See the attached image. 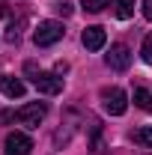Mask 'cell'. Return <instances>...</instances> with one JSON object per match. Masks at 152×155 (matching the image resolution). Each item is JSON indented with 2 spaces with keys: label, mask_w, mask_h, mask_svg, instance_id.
Returning <instances> with one entry per match:
<instances>
[{
  "label": "cell",
  "mask_w": 152,
  "mask_h": 155,
  "mask_svg": "<svg viewBox=\"0 0 152 155\" xmlns=\"http://www.w3.org/2000/svg\"><path fill=\"white\" fill-rule=\"evenodd\" d=\"M63 36H66V30H63V24H60V21H39V27L33 30V42H36L39 48L57 45Z\"/></svg>",
  "instance_id": "1"
},
{
  "label": "cell",
  "mask_w": 152,
  "mask_h": 155,
  "mask_svg": "<svg viewBox=\"0 0 152 155\" xmlns=\"http://www.w3.org/2000/svg\"><path fill=\"white\" fill-rule=\"evenodd\" d=\"M101 104L111 116H122L125 107H128V96L119 90V87H104L101 90Z\"/></svg>",
  "instance_id": "2"
},
{
  "label": "cell",
  "mask_w": 152,
  "mask_h": 155,
  "mask_svg": "<svg viewBox=\"0 0 152 155\" xmlns=\"http://www.w3.org/2000/svg\"><path fill=\"white\" fill-rule=\"evenodd\" d=\"M45 114H48L45 101H30V104H24V107L15 110V119L21 125H27V128H39V122L45 119Z\"/></svg>",
  "instance_id": "3"
},
{
  "label": "cell",
  "mask_w": 152,
  "mask_h": 155,
  "mask_svg": "<svg viewBox=\"0 0 152 155\" xmlns=\"http://www.w3.org/2000/svg\"><path fill=\"white\" fill-rule=\"evenodd\" d=\"M33 84H36L39 93H45V96L63 93V78L54 75V72H36V75H33Z\"/></svg>",
  "instance_id": "4"
},
{
  "label": "cell",
  "mask_w": 152,
  "mask_h": 155,
  "mask_svg": "<svg viewBox=\"0 0 152 155\" xmlns=\"http://www.w3.org/2000/svg\"><path fill=\"white\" fill-rule=\"evenodd\" d=\"M3 146H6V155H30V149H33V140L24 134V131H9Z\"/></svg>",
  "instance_id": "5"
},
{
  "label": "cell",
  "mask_w": 152,
  "mask_h": 155,
  "mask_svg": "<svg viewBox=\"0 0 152 155\" xmlns=\"http://www.w3.org/2000/svg\"><path fill=\"white\" fill-rule=\"evenodd\" d=\"M81 42H84L87 51H101L104 42H107V33H104V27H87L81 33Z\"/></svg>",
  "instance_id": "6"
},
{
  "label": "cell",
  "mask_w": 152,
  "mask_h": 155,
  "mask_svg": "<svg viewBox=\"0 0 152 155\" xmlns=\"http://www.w3.org/2000/svg\"><path fill=\"white\" fill-rule=\"evenodd\" d=\"M107 66H111L114 72H125V69L131 66V51H128L125 45H114L111 54H107Z\"/></svg>",
  "instance_id": "7"
},
{
  "label": "cell",
  "mask_w": 152,
  "mask_h": 155,
  "mask_svg": "<svg viewBox=\"0 0 152 155\" xmlns=\"http://www.w3.org/2000/svg\"><path fill=\"white\" fill-rule=\"evenodd\" d=\"M0 90L6 93L9 98H21L24 96V81H18V78H9V75H0Z\"/></svg>",
  "instance_id": "8"
},
{
  "label": "cell",
  "mask_w": 152,
  "mask_h": 155,
  "mask_svg": "<svg viewBox=\"0 0 152 155\" xmlns=\"http://www.w3.org/2000/svg\"><path fill=\"white\" fill-rule=\"evenodd\" d=\"M131 140L143 149H152V125H143V128H134L131 131Z\"/></svg>",
  "instance_id": "9"
},
{
  "label": "cell",
  "mask_w": 152,
  "mask_h": 155,
  "mask_svg": "<svg viewBox=\"0 0 152 155\" xmlns=\"http://www.w3.org/2000/svg\"><path fill=\"white\" fill-rule=\"evenodd\" d=\"M134 104H137L140 110H149L152 114V93L143 90V87H137V90H134Z\"/></svg>",
  "instance_id": "10"
},
{
  "label": "cell",
  "mask_w": 152,
  "mask_h": 155,
  "mask_svg": "<svg viewBox=\"0 0 152 155\" xmlns=\"http://www.w3.org/2000/svg\"><path fill=\"white\" fill-rule=\"evenodd\" d=\"M134 0H116V18H131Z\"/></svg>",
  "instance_id": "11"
},
{
  "label": "cell",
  "mask_w": 152,
  "mask_h": 155,
  "mask_svg": "<svg viewBox=\"0 0 152 155\" xmlns=\"http://www.w3.org/2000/svg\"><path fill=\"white\" fill-rule=\"evenodd\" d=\"M107 3H111V0H81V6H84L87 12H101Z\"/></svg>",
  "instance_id": "12"
},
{
  "label": "cell",
  "mask_w": 152,
  "mask_h": 155,
  "mask_svg": "<svg viewBox=\"0 0 152 155\" xmlns=\"http://www.w3.org/2000/svg\"><path fill=\"white\" fill-rule=\"evenodd\" d=\"M6 42H9V45H18V42H21V30H18V24H9V27H6Z\"/></svg>",
  "instance_id": "13"
},
{
  "label": "cell",
  "mask_w": 152,
  "mask_h": 155,
  "mask_svg": "<svg viewBox=\"0 0 152 155\" xmlns=\"http://www.w3.org/2000/svg\"><path fill=\"white\" fill-rule=\"evenodd\" d=\"M140 54H143V63H149V66H152V33L143 39V48H140Z\"/></svg>",
  "instance_id": "14"
},
{
  "label": "cell",
  "mask_w": 152,
  "mask_h": 155,
  "mask_svg": "<svg viewBox=\"0 0 152 155\" xmlns=\"http://www.w3.org/2000/svg\"><path fill=\"white\" fill-rule=\"evenodd\" d=\"M54 9H57V12L63 15V18H69V15L75 12V9H72V3H60V6H54Z\"/></svg>",
  "instance_id": "15"
},
{
  "label": "cell",
  "mask_w": 152,
  "mask_h": 155,
  "mask_svg": "<svg viewBox=\"0 0 152 155\" xmlns=\"http://www.w3.org/2000/svg\"><path fill=\"white\" fill-rule=\"evenodd\" d=\"M6 122H15V110H0V125Z\"/></svg>",
  "instance_id": "16"
},
{
  "label": "cell",
  "mask_w": 152,
  "mask_h": 155,
  "mask_svg": "<svg viewBox=\"0 0 152 155\" xmlns=\"http://www.w3.org/2000/svg\"><path fill=\"white\" fill-rule=\"evenodd\" d=\"M143 15L146 21H152V0H143Z\"/></svg>",
  "instance_id": "17"
},
{
  "label": "cell",
  "mask_w": 152,
  "mask_h": 155,
  "mask_svg": "<svg viewBox=\"0 0 152 155\" xmlns=\"http://www.w3.org/2000/svg\"><path fill=\"white\" fill-rule=\"evenodd\" d=\"M0 15H3V3H0Z\"/></svg>",
  "instance_id": "18"
}]
</instances>
